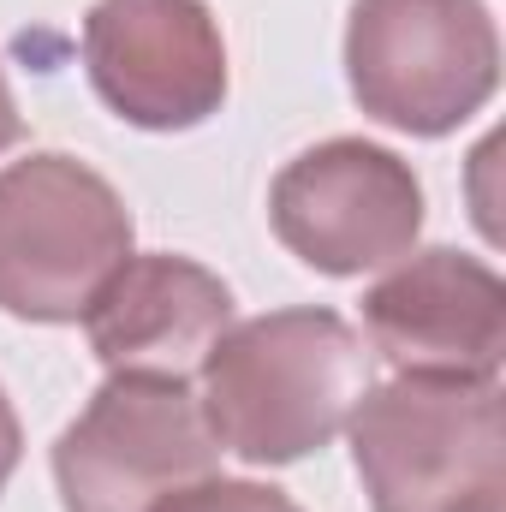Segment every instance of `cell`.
Segmentation results:
<instances>
[{
  "instance_id": "cell-6",
  "label": "cell",
  "mask_w": 506,
  "mask_h": 512,
  "mask_svg": "<svg viewBox=\"0 0 506 512\" xmlns=\"http://www.w3.org/2000/svg\"><path fill=\"white\" fill-rule=\"evenodd\" d=\"M280 245L322 274H370L411 251L423 227L417 173L364 137H328L286 161L268 191Z\"/></svg>"
},
{
  "instance_id": "cell-1",
  "label": "cell",
  "mask_w": 506,
  "mask_h": 512,
  "mask_svg": "<svg viewBox=\"0 0 506 512\" xmlns=\"http://www.w3.org/2000/svg\"><path fill=\"white\" fill-rule=\"evenodd\" d=\"M370 393V346L334 310H268L227 328L203 358V417L251 465H292L328 447Z\"/></svg>"
},
{
  "instance_id": "cell-12",
  "label": "cell",
  "mask_w": 506,
  "mask_h": 512,
  "mask_svg": "<svg viewBox=\"0 0 506 512\" xmlns=\"http://www.w3.org/2000/svg\"><path fill=\"white\" fill-rule=\"evenodd\" d=\"M18 131H24V120H18V102H12V90H6V72H0V149H12Z\"/></svg>"
},
{
  "instance_id": "cell-4",
  "label": "cell",
  "mask_w": 506,
  "mask_h": 512,
  "mask_svg": "<svg viewBox=\"0 0 506 512\" xmlns=\"http://www.w3.org/2000/svg\"><path fill=\"white\" fill-rule=\"evenodd\" d=\"M358 108L393 131L441 137L501 84V36L483 0H358L346 24Z\"/></svg>"
},
{
  "instance_id": "cell-7",
  "label": "cell",
  "mask_w": 506,
  "mask_h": 512,
  "mask_svg": "<svg viewBox=\"0 0 506 512\" xmlns=\"http://www.w3.org/2000/svg\"><path fill=\"white\" fill-rule=\"evenodd\" d=\"M84 66L96 96L143 131L203 126L227 102V42L203 0H96Z\"/></svg>"
},
{
  "instance_id": "cell-3",
  "label": "cell",
  "mask_w": 506,
  "mask_h": 512,
  "mask_svg": "<svg viewBox=\"0 0 506 512\" xmlns=\"http://www.w3.org/2000/svg\"><path fill=\"white\" fill-rule=\"evenodd\" d=\"M126 256L131 209L96 167L60 149L0 167V310L78 322Z\"/></svg>"
},
{
  "instance_id": "cell-11",
  "label": "cell",
  "mask_w": 506,
  "mask_h": 512,
  "mask_svg": "<svg viewBox=\"0 0 506 512\" xmlns=\"http://www.w3.org/2000/svg\"><path fill=\"white\" fill-rule=\"evenodd\" d=\"M18 453H24V435H18V411H12V399H6V387H0V489H6V477L18 471Z\"/></svg>"
},
{
  "instance_id": "cell-8",
  "label": "cell",
  "mask_w": 506,
  "mask_h": 512,
  "mask_svg": "<svg viewBox=\"0 0 506 512\" xmlns=\"http://www.w3.org/2000/svg\"><path fill=\"white\" fill-rule=\"evenodd\" d=\"M364 334L399 376L495 382L506 358V286L465 251H417L364 292Z\"/></svg>"
},
{
  "instance_id": "cell-10",
  "label": "cell",
  "mask_w": 506,
  "mask_h": 512,
  "mask_svg": "<svg viewBox=\"0 0 506 512\" xmlns=\"http://www.w3.org/2000/svg\"><path fill=\"white\" fill-rule=\"evenodd\" d=\"M155 512H298L280 489L245 483V477H197L191 489L167 495Z\"/></svg>"
},
{
  "instance_id": "cell-2",
  "label": "cell",
  "mask_w": 506,
  "mask_h": 512,
  "mask_svg": "<svg viewBox=\"0 0 506 512\" xmlns=\"http://www.w3.org/2000/svg\"><path fill=\"white\" fill-rule=\"evenodd\" d=\"M370 512H506L501 382L399 376L346 417Z\"/></svg>"
},
{
  "instance_id": "cell-9",
  "label": "cell",
  "mask_w": 506,
  "mask_h": 512,
  "mask_svg": "<svg viewBox=\"0 0 506 512\" xmlns=\"http://www.w3.org/2000/svg\"><path fill=\"white\" fill-rule=\"evenodd\" d=\"M227 322H233L227 280L173 251L126 256L84 310L90 346L108 364V376H173V382L203 370Z\"/></svg>"
},
{
  "instance_id": "cell-5",
  "label": "cell",
  "mask_w": 506,
  "mask_h": 512,
  "mask_svg": "<svg viewBox=\"0 0 506 512\" xmlns=\"http://www.w3.org/2000/svg\"><path fill=\"white\" fill-rule=\"evenodd\" d=\"M221 441L203 399L173 376H108L54 441L66 512H155L167 495L215 477Z\"/></svg>"
}]
</instances>
